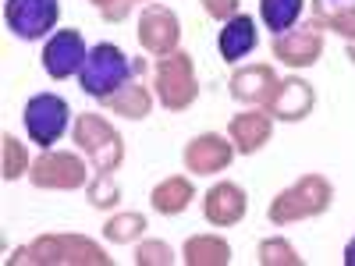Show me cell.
<instances>
[{
    "mask_svg": "<svg viewBox=\"0 0 355 266\" xmlns=\"http://www.w3.org/2000/svg\"><path fill=\"white\" fill-rule=\"evenodd\" d=\"M348 57H352V64H355V43H352V46H348Z\"/></svg>",
    "mask_w": 355,
    "mask_h": 266,
    "instance_id": "4dcf8cb0",
    "label": "cell"
},
{
    "mask_svg": "<svg viewBox=\"0 0 355 266\" xmlns=\"http://www.w3.org/2000/svg\"><path fill=\"white\" fill-rule=\"evenodd\" d=\"M313 103H316L313 85L299 75H288V78L277 82L274 96L266 100V114H270L274 121H306L313 114Z\"/></svg>",
    "mask_w": 355,
    "mask_h": 266,
    "instance_id": "8fae6325",
    "label": "cell"
},
{
    "mask_svg": "<svg viewBox=\"0 0 355 266\" xmlns=\"http://www.w3.org/2000/svg\"><path fill=\"white\" fill-rule=\"evenodd\" d=\"M28 181L36 188H50V192H71L89 181V174H85L82 157L61 153V150H43L40 160L28 167Z\"/></svg>",
    "mask_w": 355,
    "mask_h": 266,
    "instance_id": "52a82bcc",
    "label": "cell"
},
{
    "mask_svg": "<svg viewBox=\"0 0 355 266\" xmlns=\"http://www.w3.org/2000/svg\"><path fill=\"white\" fill-rule=\"evenodd\" d=\"M313 25L331 28L341 39L355 43V4H327V0H316L313 4Z\"/></svg>",
    "mask_w": 355,
    "mask_h": 266,
    "instance_id": "44dd1931",
    "label": "cell"
},
{
    "mask_svg": "<svg viewBox=\"0 0 355 266\" xmlns=\"http://www.w3.org/2000/svg\"><path fill=\"white\" fill-rule=\"evenodd\" d=\"M57 18H61V4L57 0H8L4 4V21L11 28V36L36 43L53 33Z\"/></svg>",
    "mask_w": 355,
    "mask_h": 266,
    "instance_id": "ba28073f",
    "label": "cell"
},
{
    "mask_svg": "<svg viewBox=\"0 0 355 266\" xmlns=\"http://www.w3.org/2000/svg\"><path fill=\"white\" fill-rule=\"evenodd\" d=\"M277 75L270 64H245L231 75V96L239 100V103H263L274 96V89H277Z\"/></svg>",
    "mask_w": 355,
    "mask_h": 266,
    "instance_id": "2e32d148",
    "label": "cell"
},
{
    "mask_svg": "<svg viewBox=\"0 0 355 266\" xmlns=\"http://www.w3.org/2000/svg\"><path fill=\"white\" fill-rule=\"evenodd\" d=\"M306 8V0H259V18L266 21V28L270 33H288V28H295V21H299Z\"/></svg>",
    "mask_w": 355,
    "mask_h": 266,
    "instance_id": "7402d4cb",
    "label": "cell"
},
{
    "mask_svg": "<svg viewBox=\"0 0 355 266\" xmlns=\"http://www.w3.org/2000/svg\"><path fill=\"white\" fill-rule=\"evenodd\" d=\"M334 202V185L327 181L323 174H302L295 185H288L284 192H277L270 199V224L284 227V224H299V220H309V217H320L327 213Z\"/></svg>",
    "mask_w": 355,
    "mask_h": 266,
    "instance_id": "7a4b0ae2",
    "label": "cell"
},
{
    "mask_svg": "<svg viewBox=\"0 0 355 266\" xmlns=\"http://www.w3.org/2000/svg\"><path fill=\"white\" fill-rule=\"evenodd\" d=\"M85 57L89 50H85V39L78 28H57L43 46V68L50 78H71L82 71Z\"/></svg>",
    "mask_w": 355,
    "mask_h": 266,
    "instance_id": "30bf717a",
    "label": "cell"
},
{
    "mask_svg": "<svg viewBox=\"0 0 355 266\" xmlns=\"http://www.w3.org/2000/svg\"><path fill=\"white\" fill-rule=\"evenodd\" d=\"M142 231H146V217L142 213H117V217L107 220L103 238L114 242V245H128V242L142 238Z\"/></svg>",
    "mask_w": 355,
    "mask_h": 266,
    "instance_id": "cb8c5ba5",
    "label": "cell"
},
{
    "mask_svg": "<svg viewBox=\"0 0 355 266\" xmlns=\"http://www.w3.org/2000/svg\"><path fill=\"white\" fill-rule=\"evenodd\" d=\"M227 135L234 142V150L242 157H252L259 153L266 142L274 135V117L266 110H245V114H234L231 125H227Z\"/></svg>",
    "mask_w": 355,
    "mask_h": 266,
    "instance_id": "9a60e30c",
    "label": "cell"
},
{
    "mask_svg": "<svg viewBox=\"0 0 355 266\" xmlns=\"http://www.w3.org/2000/svg\"><path fill=\"white\" fill-rule=\"evenodd\" d=\"M245 213H249V195L234 181L214 185L210 192H206V199H202V217L210 220L214 227H231V224H239Z\"/></svg>",
    "mask_w": 355,
    "mask_h": 266,
    "instance_id": "5bb4252c",
    "label": "cell"
},
{
    "mask_svg": "<svg viewBox=\"0 0 355 266\" xmlns=\"http://www.w3.org/2000/svg\"><path fill=\"white\" fill-rule=\"evenodd\" d=\"M28 153H25V145L4 132V139H0V174H4V181H18L21 174H28Z\"/></svg>",
    "mask_w": 355,
    "mask_h": 266,
    "instance_id": "603a6c76",
    "label": "cell"
},
{
    "mask_svg": "<svg viewBox=\"0 0 355 266\" xmlns=\"http://www.w3.org/2000/svg\"><path fill=\"white\" fill-rule=\"evenodd\" d=\"M75 142H78V150L93 160V167L103 170V174H114L125 160L121 132L100 114H78L75 117Z\"/></svg>",
    "mask_w": 355,
    "mask_h": 266,
    "instance_id": "277c9868",
    "label": "cell"
},
{
    "mask_svg": "<svg viewBox=\"0 0 355 266\" xmlns=\"http://www.w3.org/2000/svg\"><path fill=\"white\" fill-rule=\"evenodd\" d=\"M107 107H110L114 114L128 117V121H142V117L153 110V93H150V89H146L142 82L128 78V82L107 100Z\"/></svg>",
    "mask_w": 355,
    "mask_h": 266,
    "instance_id": "d6986e66",
    "label": "cell"
},
{
    "mask_svg": "<svg viewBox=\"0 0 355 266\" xmlns=\"http://www.w3.org/2000/svg\"><path fill=\"white\" fill-rule=\"evenodd\" d=\"M93 4L100 8V15H103L107 21H125L128 11L135 8V0H93Z\"/></svg>",
    "mask_w": 355,
    "mask_h": 266,
    "instance_id": "83f0119b",
    "label": "cell"
},
{
    "mask_svg": "<svg viewBox=\"0 0 355 266\" xmlns=\"http://www.w3.org/2000/svg\"><path fill=\"white\" fill-rule=\"evenodd\" d=\"M135 263L139 266H171L174 263V249L167 242H142L135 249Z\"/></svg>",
    "mask_w": 355,
    "mask_h": 266,
    "instance_id": "4316f807",
    "label": "cell"
},
{
    "mask_svg": "<svg viewBox=\"0 0 355 266\" xmlns=\"http://www.w3.org/2000/svg\"><path fill=\"white\" fill-rule=\"evenodd\" d=\"M21 121H25L28 139H33L40 150H50V145L61 142V135L68 132L71 107H68L64 96H57V93H40V96H33L25 103Z\"/></svg>",
    "mask_w": 355,
    "mask_h": 266,
    "instance_id": "8992f818",
    "label": "cell"
},
{
    "mask_svg": "<svg viewBox=\"0 0 355 266\" xmlns=\"http://www.w3.org/2000/svg\"><path fill=\"white\" fill-rule=\"evenodd\" d=\"M256 43H259L256 18H249V15H234V18H227L224 28H220V39H217L220 57H224L227 64H239L242 57H249V53L256 50Z\"/></svg>",
    "mask_w": 355,
    "mask_h": 266,
    "instance_id": "e0dca14e",
    "label": "cell"
},
{
    "mask_svg": "<svg viewBox=\"0 0 355 266\" xmlns=\"http://www.w3.org/2000/svg\"><path fill=\"white\" fill-rule=\"evenodd\" d=\"M117 199H121V188H117L114 174L96 170V177L89 181V202H93L96 210H110V206H117Z\"/></svg>",
    "mask_w": 355,
    "mask_h": 266,
    "instance_id": "484cf974",
    "label": "cell"
},
{
    "mask_svg": "<svg viewBox=\"0 0 355 266\" xmlns=\"http://www.w3.org/2000/svg\"><path fill=\"white\" fill-rule=\"evenodd\" d=\"M189 266H227L231 263V245L220 234H196L182 249Z\"/></svg>",
    "mask_w": 355,
    "mask_h": 266,
    "instance_id": "ffe728a7",
    "label": "cell"
},
{
    "mask_svg": "<svg viewBox=\"0 0 355 266\" xmlns=\"http://www.w3.org/2000/svg\"><path fill=\"white\" fill-rule=\"evenodd\" d=\"M196 199V185L189 181V177L174 174V177H164V181L150 192V202L153 210L164 213V217H174V213H185L189 202Z\"/></svg>",
    "mask_w": 355,
    "mask_h": 266,
    "instance_id": "ac0fdd59",
    "label": "cell"
},
{
    "mask_svg": "<svg viewBox=\"0 0 355 266\" xmlns=\"http://www.w3.org/2000/svg\"><path fill=\"white\" fill-rule=\"evenodd\" d=\"M259 263L263 266H302V256L295 252L288 238H263L259 242Z\"/></svg>",
    "mask_w": 355,
    "mask_h": 266,
    "instance_id": "d4e9b609",
    "label": "cell"
},
{
    "mask_svg": "<svg viewBox=\"0 0 355 266\" xmlns=\"http://www.w3.org/2000/svg\"><path fill=\"white\" fill-rule=\"evenodd\" d=\"M231 160H234V142H227L217 132H202L185 145V167L192 174H202V177L217 174V170H227Z\"/></svg>",
    "mask_w": 355,
    "mask_h": 266,
    "instance_id": "4fadbf2b",
    "label": "cell"
},
{
    "mask_svg": "<svg viewBox=\"0 0 355 266\" xmlns=\"http://www.w3.org/2000/svg\"><path fill=\"white\" fill-rule=\"evenodd\" d=\"M132 75H139V71H135V61H128V57H125V50L114 46V43H100V46L89 50L85 64L78 71V82H82V93L85 96L107 103Z\"/></svg>",
    "mask_w": 355,
    "mask_h": 266,
    "instance_id": "3957f363",
    "label": "cell"
},
{
    "mask_svg": "<svg viewBox=\"0 0 355 266\" xmlns=\"http://www.w3.org/2000/svg\"><path fill=\"white\" fill-rule=\"evenodd\" d=\"M178 39H182V21L167 4H150L139 15V43L146 53L167 57L178 50Z\"/></svg>",
    "mask_w": 355,
    "mask_h": 266,
    "instance_id": "9c48e42d",
    "label": "cell"
},
{
    "mask_svg": "<svg viewBox=\"0 0 355 266\" xmlns=\"http://www.w3.org/2000/svg\"><path fill=\"white\" fill-rule=\"evenodd\" d=\"M157 100L167 110H185L199 96V82H196V64L185 50H174L167 57H157Z\"/></svg>",
    "mask_w": 355,
    "mask_h": 266,
    "instance_id": "5b68a950",
    "label": "cell"
},
{
    "mask_svg": "<svg viewBox=\"0 0 355 266\" xmlns=\"http://www.w3.org/2000/svg\"><path fill=\"white\" fill-rule=\"evenodd\" d=\"M345 266H355V238L345 245Z\"/></svg>",
    "mask_w": 355,
    "mask_h": 266,
    "instance_id": "f546056e",
    "label": "cell"
},
{
    "mask_svg": "<svg viewBox=\"0 0 355 266\" xmlns=\"http://www.w3.org/2000/svg\"><path fill=\"white\" fill-rule=\"evenodd\" d=\"M36 263V266H110V256L85 234H43V238L21 245L8 266Z\"/></svg>",
    "mask_w": 355,
    "mask_h": 266,
    "instance_id": "6da1fadb",
    "label": "cell"
},
{
    "mask_svg": "<svg viewBox=\"0 0 355 266\" xmlns=\"http://www.w3.org/2000/svg\"><path fill=\"white\" fill-rule=\"evenodd\" d=\"M274 57L288 68H313L323 57V33L309 21L299 28H288L274 39Z\"/></svg>",
    "mask_w": 355,
    "mask_h": 266,
    "instance_id": "7c38bea8",
    "label": "cell"
},
{
    "mask_svg": "<svg viewBox=\"0 0 355 266\" xmlns=\"http://www.w3.org/2000/svg\"><path fill=\"white\" fill-rule=\"evenodd\" d=\"M199 4H202L206 15L217 18V21H227V18L239 15V0H199Z\"/></svg>",
    "mask_w": 355,
    "mask_h": 266,
    "instance_id": "f1b7e54d",
    "label": "cell"
}]
</instances>
